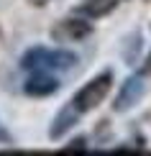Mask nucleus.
<instances>
[{
    "mask_svg": "<svg viewBox=\"0 0 151 156\" xmlns=\"http://www.w3.org/2000/svg\"><path fill=\"white\" fill-rule=\"evenodd\" d=\"M77 64V56L72 51H49V49H31L21 59L23 69L44 72V69H72Z\"/></svg>",
    "mask_w": 151,
    "mask_h": 156,
    "instance_id": "obj_1",
    "label": "nucleus"
},
{
    "mask_svg": "<svg viewBox=\"0 0 151 156\" xmlns=\"http://www.w3.org/2000/svg\"><path fill=\"white\" fill-rule=\"evenodd\" d=\"M110 84H113V74H110V72H102L100 77L90 80L80 92L74 95V108H77V113H87V110L97 108V105L105 100V95L110 92Z\"/></svg>",
    "mask_w": 151,
    "mask_h": 156,
    "instance_id": "obj_2",
    "label": "nucleus"
},
{
    "mask_svg": "<svg viewBox=\"0 0 151 156\" xmlns=\"http://www.w3.org/2000/svg\"><path fill=\"white\" fill-rule=\"evenodd\" d=\"M90 31H92V26L87 21H82V18H67V21H62L54 28V38H59V41H80V38L90 36Z\"/></svg>",
    "mask_w": 151,
    "mask_h": 156,
    "instance_id": "obj_3",
    "label": "nucleus"
},
{
    "mask_svg": "<svg viewBox=\"0 0 151 156\" xmlns=\"http://www.w3.org/2000/svg\"><path fill=\"white\" fill-rule=\"evenodd\" d=\"M141 95H143V80L141 77H131V80H126V84L120 87V95L115 97V110L133 108L136 102L141 100Z\"/></svg>",
    "mask_w": 151,
    "mask_h": 156,
    "instance_id": "obj_4",
    "label": "nucleus"
},
{
    "mask_svg": "<svg viewBox=\"0 0 151 156\" xmlns=\"http://www.w3.org/2000/svg\"><path fill=\"white\" fill-rule=\"evenodd\" d=\"M56 87H59V82L51 74H46V72H36L28 82L23 84L26 95H31V97H46L51 92H56Z\"/></svg>",
    "mask_w": 151,
    "mask_h": 156,
    "instance_id": "obj_5",
    "label": "nucleus"
},
{
    "mask_svg": "<svg viewBox=\"0 0 151 156\" xmlns=\"http://www.w3.org/2000/svg\"><path fill=\"white\" fill-rule=\"evenodd\" d=\"M74 120H77V108H74V102H69V105L56 115L54 128H51V138H59L62 133H67L69 128L74 126Z\"/></svg>",
    "mask_w": 151,
    "mask_h": 156,
    "instance_id": "obj_6",
    "label": "nucleus"
},
{
    "mask_svg": "<svg viewBox=\"0 0 151 156\" xmlns=\"http://www.w3.org/2000/svg\"><path fill=\"white\" fill-rule=\"evenodd\" d=\"M113 8H115V0H84V3H82V13L90 16V18L108 16Z\"/></svg>",
    "mask_w": 151,
    "mask_h": 156,
    "instance_id": "obj_7",
    "label": "nucleus"
},
{
    "mask_svg": "<svg viewBox=\"0 0 151 156\" xmlns=\"http://www.w3.org/2000/svg\"><path fill=\"white\" fill-rule=\"evenodd\" d=\"M74 151H84V138H74L69 146L62 148V154H74Z\"/></svg>",
    "mask_w": 151,
    "mask_h": 156,
    "instance_id": "obj_8",
    "label": "nucleus"
},
{
    "mask_svg": "<svg viewBox=\"0 0 151 156\" xmlns=\"http://www.w3.org/2000/svg\"><path fill=\"white\" fill-rule=\"evenodd\" d=\"M143 74H151V54H149V59H146V67H143Z\"/></svg>",
    "mask_w": 151,
    "mask_h": 156,
    "instance_id": "obj_9",
    "label": "nucleus"
}]
</instances>
